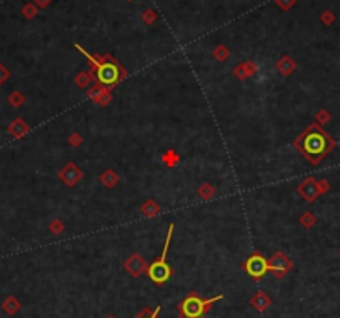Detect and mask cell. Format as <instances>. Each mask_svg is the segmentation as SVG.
Wrapping results in <instances>:
<instances>
[{"label":"cell","mask_w":340,"mask_h":318,"mask_svg":"<svg viewBox=\"0 0 340 318\" xmlns=\"http://www.w3.org/2000/svg\"><path fill=\"white\" fill-rule=\"evenodd\" d=\"M302 223H304V225H310V223H312V218H310V217L302 218Z\"/></svg>","instance_id":"22"},{"label":"cell","mask_w":340,"mask_h":318,"mask_svg":"<svg viewBox=\"0 0 340 318\" xmlns=\"http://www.w3.org/2000/svg\"><path fill=\"white\" fill-rule=\"evenodd\" d=\"M294 147L312 163H317L322 160L324 157H327V153L335 147V142L330 138V135L324 130L322 127H318L317 123L307 127L300 135L295 138Z\"/></svg>","instance_id":"1"},{"label":"cell","mask_w":340,"mask_h":318,"mask_svg":"<svg viewBox=\"0 0 340 318\" xmlns=\"http://www.w3.org/2000/svg\"><path fill=\"white\" fill-rule=\"evenodd\" d=\"M244 270L247 272L248 277H252L254 280H260L264 278L265 273L268 272V262L267 258L258 255V253H254L252 257H248L244 263Z\"/></svg>","instance_id":"5"},{"label":"cell","mask_w":340,"mask_h":318,"mask_svg":"<svg viewBox=\"0 0 340 318\" xmlns=\"http://www.w3.org/2000/svg\"><path fill=\"white\" fill-rule=\"evenodd\" d=\"M278 70L282 72V73H285V75H288L290 72L295 70V63L292 60H288L287 57H285V58H282V60L278 62Z\"/></svg>","instance_id":"15"},{"label":"cell","mask_w":340,"mask_h":318,"mask_svg":"<svg viewBox=\"0 0 340 318\" xmlns=\"http://www.w3.org/2000/svg\"><path fill=\"white\" fill-rule=\"evenodd\" d=\"M82 177H84L82 170H80V168L75 165L74 162L67 163L65 168H62V172H60V178H62V182L67 183L68 187H74Z\"/></svg>","instance_id":"8"},{"label":"cell","mask_w":340,"mask_h":318,"mask_svg":"<svg viewBox=\"0 0 340 318\" xmlns=\"http://www.w3.org/2000/svg\"><path fill=\"white\" fill-rule=\"evenodd\" d=\"M50 230H52L54 233H60L64 230V223L60 220H54L52 223H50Z\"/></svg>","instance_id":"18"},{"label":"cell","mask_w":340,"mask_h":318,"mask_svg":"<svg viewBox=\"0 0 340 318\" xmlns=\"http://www.w3.org/2000/svg\"><path fill=\"white\" fill-rule=\"evenodd\" d=\"M224 295H217L214 298H200L197 293H188L182 302L178 303V317L180 318H204L210 308L214 307V303L220 302Z\"/></svg>","instance_id":"3"},{"label":"cell","mask_w":340,"mask_h":318,"mask_svg":"<svg viewBox=\"0 0 340 318\" xmlns=\"http://www.w3.org/2000/svg\"><path fill=\"white\" fill-rule=\"evenodd\" d=\"M124 268H125V272L130 273L132 277L138 278L140 275H144V273L147 272L148 265H147V262L138 255V253H134V255H130V258L125 260Z\"/></svg>","instance_id":"7"},{"label":"cell","mask_w":340,"mask_h":318,"mask_svg":"<svg viewBox=\"0 0 340 318\" xmlns=\"http://www.w3.org/2000/svg\"><path fill=\"white\" fill-rule=\"evenodd\" d=\"M174 227H175L174 223H170L168 232H167V238H165V245H164L162 255H160L158 260H155L152 265H148V268H147V275L150 277V280H152L155 285H164V283L168 282L170 277L174 275L172 267L167 263V252H168L170 240H172V235H174Z\"/></svg>","instance_id":"4"},{"label":"cell","mask_w":340,"mask_h":318,"mask_svg":"<svg viewBox=\"0 0 340 318\" xmlns=\"http://www.w3.org/2000/svg\"><path fill=\"white\" fill-rule=\"evenodd\" d=\"M140 210H142V213L145 217H155V215H158V212H160V207H158V203L157 202H154V200H147L142 205V208H140Z\"/></svg>","instance_id":"12"},{"label":"cell","mask_w":340,"mask_h":318,"mask_svg":"<svg viewBox=\"0 0 340 318\" xmlns=\"http://www.w3.org/2000/svg\"><path fill=\"white\" fill-rule=\"evenodd\" d=\"M10 130H12V133H14L15 137H22V135H25V133L28 132V127L25 125V123L18 118V120L14 122V125L10 127Z\"/></svg>","instance_id":"14"},{"label":"cell","mask_w":340,"mask_h":318,"mask_svg":"<svg viewBox=\"0 0 340 318\" xmlns=\"http://www.w3.org/2000/svg\"><path fill=\"white\" fill-rule=\"evenodd\" d=\"M267 262H268V272H272L277 278H284L292 270V262L288 260L284 252H275Z\"/></svg>","instance_id":"6"},{"label":"cell","mask_w":340,"mask_h":318,"mask_svg":"<svg viewBox=\"0 0 340 318\" xmlns=\"http://www.w3.org/2000/svg\"><path fill=\"white\" fill-rule=\"evenodd\" d=\"M100 182H102L107 188H112L115 183L118 182V175L114 170H107V172H104L102 175H100Z\"/></svg>","instance_id":"13"},{"label":"cell","mask_w":340,"mask_h":318,"mask_svg":"<svg viewBox=\"0 0 340 318\" xmlns=\"http://www.w3.org/2000/svg\"><path fill=\"white\" fill-rule=\"evenodd\" d=\"M75 47H77L78 50L87 57L90 67H92V75L97 78L98 85L110 88V87L117 85L118 82H122L125 78V75H127L125 70L122 68V65L115 62L112 57H108V55L94 57V55H90L88 52H85L80 45H75Z\"/></svg>","instance_id":"2"},{"label":"cell","mask_w":340,"mask_h":318,"mask_svg":"<svg viewBox=\"0 0 340 318\" xmlns=\"http://www.w3.org/2000/svg\"><path fill=\"white\" fill-rule=\"evenodd\" d=\"M250 305H252L257 312L264 313L272 307V298H270L265 292H257L252 298H250Z\"/></svg>","instance_id":"9"},{"label":"cell","mask_w":340,"mask_h":318,"mask_svg":"<svg viewBox=\"0 0 340 318\" xmlns=\"http://www.w3.org/2000/svg\"><path fill=\"white\" fill-rule=\"evenodd\" d=\"M107 318H117V317H114V315H108Z\"/></svg>","instance_id":"23"},{"label":"cell","mask_w":340,"mask_h":318,"mask_svg":"<svg viewBox=\"0 0 340 318\" xmlns=\"http://www.w3.org/2000/svg\"><path fill=\"white\" fill-rule=\"evenodd\" d=\"M158 313H160V307L154 308V310H150V308H144V310L140 312L135 318H158Z\"/></svg>","instance_id":"16"},{"label":"cell","mask_w":340,"mask_h":318,"mask_svg":"<svg viewBox=\"0 0 340 318\" xmlns=\"http://www.w3.org/2000/svg\"><path fill=\"white\" fill-rule=\"evenodd\" d=\"M8 77V73H7V70H5V68L0 65V85H2V83L5 82V78Z\"/></svg>","instance_id":"21"},{"label":"cell","mask_w":340,"mask_h":318,"mask_svg":"<svg viewBox=\"0 0 340 318\" xmlns=\"http://www.w3.org/2000/svg\"><path fill=\"white\" fill-rule=\"evenodd\" d=\"M198 193L205 198V200H210V198L215 195V188L212 185H208V183H205V185L198 190Z\"/></svg>","instance_id":"17"},{"label":"cell","mask_w":340,"mask_h":318,"mask_svg":"<svg viewBox=\"0 0 340 318\" xmlns=\"http://www.w3.org/2000/svg\"><path fill=\"white\" fill-rule=\"evenodd\" d=\"M70 143H72L74 147H77V145H80V143H82V137L78 135V133H74L72 137H70Z\"/></svg>","instance_id":"20"},{"label":"cell","mask_w":340,"mask_h":318,"mask_svg":"<svg viewBox=\"0 0 340 318\" xmlns=\"http://www.w3.org/2000/svg\"><path fill=\"white\" fill-rule=\"evenodd\" d=\"M88 98H92V100H95L97 103H107L110 100V95H108V90H105V88H102V85H100L88 92Z\"/></svg>","instance_id":"11"},{"label":"cell","mask_w":340,"mask_h":318,"mask_svg":"<svg viewBox=\"0 0 340 318\" xmlns=\"http://www.w3.org/2000/svg\"><path fill=\"white\" fill-rule=\"evenodd\" d=\"M87 78H88V77L85 75V73H80L78 77H75V82H77L80 87H85V85H87V83H88Z\"/></svg>","instance_id":"19"},{"label":"cell","mask_w":340,"mask_h":318,"mask_svg":"<svg viewBox=\"0 0 340 318\" xmlns=\"http://www.w3.org/2000/svg\"><path fill=\"white\" fill-rule=\"evenodd\" d=\"M298 193L302 195L307 202H314V198L317 197L318 193V188H317V183H315L312 178H307L302 185L298 187Z\"/></svg>","instance_id":"10"}]
</instances>
